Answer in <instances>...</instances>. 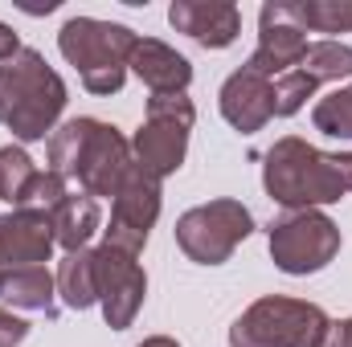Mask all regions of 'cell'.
Here are the masks:
<instances>
[{
    "instance_id": "1",
    "label": "cell",
    "mask_w": 352,
    "mask_h": 347,
    "mask_svg": "<svg viewBox=\"0 0 352 347\" xmlns=\"http://www.w3.org/2000/svg\"><path fill=\"white\" fill-rule=\"evenodd\" d=\"M263 188L287 213L332 204L352 192V152H320L307 139L287 135L266 152Z\"/></svg>"
},
{
    "instance_id": "2",
    "label": "cell",
    "mask_w": 352,
    "mask_h": 347,
    "mask_svg": "<svg viewBox=\"0 0 352 347\" xmlns=\"http://www.w3.org/2000/svg\"><path fill=\"white\" fill-rule=\"evenodd\" d=\"M131 164V143L115 123L70 119L50 135V172L74 180L87 196H115Z\"/></svg>"
},
{
    "instance_id": "3",
    "label": "cell",
    "mask_w": 352,
    "mask_h": 347,
    "mask_svg": "<svg viewBox=\"0 0 352 347\" xmlns=\"http://www.w3.org/2000/svg\"><path fill=\"white\" fill-rule=\"evenodd\" d=\"M62 110L66 82L50 70V62L37 49H21L12 62L0 66V123L21 143L45 139Z\"/></svg>"
},
{
    "instance_id": "4",
    "label": "cell",
    "mask_w": 352,
    "mask_h": 347,
    "mask_svg": "<svg viewBox=\"0 0 352 347\" xmlns=\"http://www.w3.org/2000/svg\"><path fill=\"white\" fill-rule=\"evenodd\" d=\"M135 41L140 37L127 25L94 21V16H70L58 33L62 58L82 74V86L90 94H119L123 90Z\"/></svg>"
},
{
    "instance_id": "5",
    "label": "cell",
    "mask_w": 352,
    "mask_h": 347,
    "mask_svg": "<svg viewBox=\"0 0 352 347\" xmlns=\"http://www.w3.org/2000/svg\"><path fill=\"white\" fill-rule=\"evenodd\" d=\"M332 319L303 298H258L230 327V347H324Z\"/></svg>"
},
{
    "instance_id": "6",
    "label": "cell",
    "mask_w": 352,
    "mask_h": 347,
    "mask_svg": "<svg viewBox=\"0 0 352 347\" xmlns=\"http://www.w3.org/2000/svg\"><path fill=\"white\" fill-rule=\"evenodd\" d=\"M176 246L197 265H221L254 233V217L242 200H209L176 221Z\"/></svg>"
},
{
    "instance_id": "7",
    "label": "cell",
    "mask_w": 352,
    "mask_h": 347,
    "mask_svg": "<svg viewBox=\"0 0 352 347\" xmlns=\"http://www.w3.org/2000/svg\"><path fill=\"white\" fill-rule=\"evenodd\" d=\"M192 123H197V110H192L188 94H152L148 98V119L131 139L135 164L148 168L156 180L180 172Z\"/></svg>"
},
{
    "instance_id": "8",
    "label": "cell",
    "mask_w": 352,
    "mask_h": 347,
    "mask_svg": "<svg viewBox=\"0 0 352 347\" xmlns=\"http://www.w3.org/2000/svg\"><path fill=\"white\" fill-rule=\"evenodd\" d=\"M266 246H270V258L283 274L303 278V274L324 270L340 254V229L320 208H299V213H287V217L270 221Z\"/></svg>"
},
{
    "instance_id": "9",
    "label": "cell",
    "mask_w": 352,
    "mask_h": 347,
    "mask_svg": "<svg viewBox=\"0 0 352 347\" xmlns=\"http://www.w3.org/2000/svg\"><path fill=\"white\" fill-rule=\"evenodd\" d=\"M111 200L115 204H111V225L102 229L107 233L102 246L140 258V250L148 246V233H152V225L160 217V180L148 168L131 164L127 176H123V184H119V192Z\"/></svg>"
},
{
    "instance_id": "10",
    "label": "cell",
    "mask_w": 352,
    "mask_h": 347,
    "mask_svg": "<svg viewBox=\"0 0 352 347\" xmlns=\"http://www.w3.org/2000/svg\"><path fill=\"white\" fill-rule=\"evenodd\" d=\"M94 282H98V307H102L107 327L127 331L144 307V294H148V278H144L135 254L98 246L94 250Z\"/></svg>"
},
{
    "instance_id": "11",
    "label": "cell",
    "mask_w": 352,
    "mask_h": 347,
    "mask_svg": "<svg viewBox=\"0 0 352 347\" xmlns=\"http://www.w3.org/2000/svg\"><path fill=\"white\" fill-rule=\"evenodd\" d=\"M303 53H307V29L295 21L291 4L287 0L263 4V12H258V49L250 53L246 70H254L263 78H283V74L299 70Z\"/></svg>"
},
{
    "instance_id": "12",
    "label": "cell",
    "mask_w": 352,
    "mask_h": 347,
    "mask_svg": "<svg viewBox=\"0 0 352 347\" xmlns=\"http://www.w3.org/2000/svg\"><path fill=\"white\" fill-rule=\"evenodd\" d=\"M54 225L50 213L37 208H12L0 213V270H25L41 265L54 254Z\"/></svg>"
},
{
    "instance_id": "13",
    "label": "cell",
    "mask_w": 352,
    "mask_h": 347,
    "mask_svg": "<svg viewBox=\"0 0 352 347\" xmlns=\"http://www.w3.org/2000/svg\"><path fill=\"white\" fill-rule=\"evenodd\" d=\"M168 25L205 49H226L242 33V12L230 0H176L168 8Z\"/></svg>"
},
{
    "instance_id": "14",
    "label": "cell",
    "mask_w": 352,
    "mask_h": 347,
    "mask_svg": "<svg viewBox=\"0 0 352 347\" xmlns=\"http://www.w3.org/2000/svg\"><path fill=\"white\" fill-rule=\"evenodd\" d=\"M221 115H226V123H230L234 131H242V135L263 131L266 123L274 119V82L242 66V70L230 74L226 86H221Z\"/></svg>"
},
{
    "instance_id": "15",
    "label": "cell",
    "mask_w": 352,
    "mask_h": 347,
    "mask_svg": "<svg viewBox=\"0 0 352 347\" xmlns=\"http://www.w3.org/2000/svg\"><path fill=\"white\" fill-rule=\"evenodd\" d=\"M127 70H135V78L152 94H184L192 82V66L184 53H176L173 45L156 41V37H140L131 49Z\"/></svg>"
},
{
    "instance_id": "16",
    "label": "cell",
    "mask_w": 352,
    "mask_h": 347,
    "mask_svg": "<svg viewBox=\"0 0 352 347\" xmlns=\"http://www.w3.org/2000/svg\"><path fill=\"white\" fill-rule=\"evenodd\" d=\"M0 298L21 307V311H41L45 319H58V278L45 265H25V270H4L0 278Z\"/></svg>"
},
{
    "instance_id": "17",
    "label": "cell",
    "mask_w": 352,
    "mask_h": 347,
    "mask_svg": "<svg viewBox=\"0 0 352 347\" xmlns=\"http://www.w3.org/2000/svg\"><path fill=\"white\" fill-rule=\"evenodd\" d=\"M50 225H54V241H58L66 254L87 250V241L98 233V225H102L98 200L87 196V192H70V196L50 213Z\"/></svg>"
},
{
    "instance_id": "18",
    "label": "cell",
    "mask_w": 352,
    "mask_h": 347,
    "mask_svg": "<svg viewBox=\"0 0 352 347\" xmlns=\"http://www.w3.org/2000/svg\"><path fill=\"white\" fill-rule=\"evenodd\" d=\"M58 294L70 311H87L98 302V282H94V250L66 254L58 265Z\"/></svg>"
},
{
    "instance_id": "19",
    "label": "cell",
    "mask_w": 352,
    "mask_h": 347,
    "mask_svg": "<svg viewBox=\"0 0 352 347\" xmlns=\"http://www.w3.org/2000/svg\"><path fill=\"white\" fill-rule=\"evenodd\" d=\"M299 70L320 86V82H340V78H352V49L340 45V41H311Z\"/></svg>"
},
{
    "instance_id": "20",
    "label": "cell",
    "mask_w": 352,
    "mask_h": 347,
    "mask_svg": "<svg viewBox=\"0 0 352 347\" xmlns=\"http://www.w3.org/2000/svg\"><path fill=\"white\" fill-rule=\"evenodd\" d=\"M291 12L311 33H352V0H295Z\"/></svg>"
},
{
    "instance_id": "21",
    "label": "cell",
    "mask_w": 352,
    "mask_h": 347,
    "mask_svg": "<svg viewBox=\"0 0 352 347\" xmlns=\"http://www.w3.org/2000/svg\"><path fill=\"white\" fill-rule=\"evenodd\" d=\"M33 180H37V168L25 156V147H12V143L0 147V200H8L12 208H21Z\"/></svg>"
},
{
    "instance_id": "22",
    "label": "cell",
    "mask_w": 352,
    "mask_h": 347,
    "mask_svg": "<svg viewBox=\"0 0 352 347\" xmlns=\"http://www.w3.org/2000/svg\"><path fill=\"white\" fill-rule=\"evenodd\" d=\"M316 131L332 135V139H352V90H332L316 102L311 110Z\"/></svg>"
},
{
    "instance_id": "23",
    "label": "cell",
    "mask_w": 352,
    "mask_h": 347,
    "mask_svg": "<svg viewBox=\"0 0 352 347\" xmlns=\"http://www.w3.org/2000/svg\"><path fill=\"white\" fill-rule=\"evenodd\" d=\"M316 94V82L303 74V70H291L283 78H274V115L287 119V115H299L307 106V98Z\"/></svg>"
},
{
    "instance_id": "24",
    "label": "cell",
    "mask_w": 352,
    "mask_h": 347,
    "mask_svg": "<svg viewBox=\"0 0 352 347\" xmlns=\"http://www.w3.org/2000/svg\"><path fill=\"white\" fill-rule=\"evenodd\" d=\"M70 196V188H66V180L58 172H37V180L29 184V192H25V204L21 208H37V213H54L62 200Z\"/></svg>"
},
{
    "instance_id": "25",
    "label": "cell",
    "mask_w": 352,
    "mask_h": 347,
    "mask_svg": "<svg viewBox=\"0 0 352 347\" xmlns=\"http://www.w3.org/2000/svg\"><path fill=\"white\" fill-rule=\"evenodd\" d=\"M25 335H29V323H25V319H16L12 311H0V347L25 344Z\"/></svg>"
},
{
    "instance_id": "26",
    "label": "cell",
    "mask_w": 352,
    "mask_h": 347,
    "mask_svg": "<svg viewBox=\"0 0 352 347\" xmlns=\"http://www.w3.org/2000/svg\"><path fill=\"white\" fill-rule=\"evenodd\" d=\"M324 347H352V319L332 323V327H328V339H324Z\"/></svg>"
},
{
    "instance_id": "27",
    "label": "cell",
    "mask_w": 352,
    "mask_h": 347,
    "mask_svg": "<svg viewBox=\"0 0 352 347\" xmlns=\"http://www.w3.org/2000/svg\"><path fill=\"white\" fill-rule=\"evenodd\" d=\"M16 53H21V41H16V33L0 21V66H4V62H12Z\"/></svg>"
},
{
    "instance_id": "28",
    "label": "cell",
    "mask_w": 352,
    "mask_h": 347,
    "mask_svg": "<svg viewBox=\"0 0 352 347\" xmlns=\"http://www.w3.org/2000/svg\"><path fill=\"white\" fill-rule=\"evenodd\" d=\"M140 347H180L176 339H168V335H152V339H144Z\"/></svg>"
},
{
    "instance_id": "29",
    "label": "cell",
    "mask_w": 352,
    "mask_h": 347,
    "mask_svg": "<svg viewBox=\"0 0 352 347\" xmlns=\"http://www.w3.org/2000/svg\"><path fill=\"white\" fill-rule=\"evenodd\" d=\"M0 278H4V270H0Z\"/></svg>"
}]
</instances>
